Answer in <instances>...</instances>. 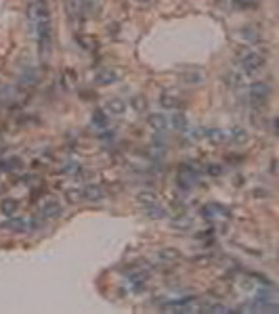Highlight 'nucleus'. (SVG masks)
Instances as JSON below:
<instances>
[{"label":"nucleus","instance_id":"nucleus-3","mask_svg":"<svg viewBox=\"0 0 279 314\" xmlns=\"http://www.w3.org/2000/svg\"><path fill=\"white\" fill-rule=\"evenodd\" d=\"M202 216L208 218V220H227L229 216H231V211L221 204H208V206L202 208Z\"/></svg>","mask_w":279,"mask_h":314},{"label":"nucleus","instance_id":"nucleus-20","mask_svg":"<svg viewBox=\"0 0 279 314\" xmlns=\"http://www.w3.org/2000/svg\"><path fill=\"white\" fill-rule=\"evenodd\" d=\"M172 226H174V228H178V230H185V228H189V226H191V218L181 216L178 220H172Z\"/></svg>","mask_w":279,"mask_h":314},{"label":"nucleus","instance_id":"nucleus-23","mask_svg":"<svg viewBox=\"0 0 279 314\" xmlns=\"http://www.w3.org/2000/svg\"><path fill=\"white\" fill-rule=\"evenodd\" d=\"M159 258L168 260V262H174V260H178V251H174V249H162V251H159Z\"/></svg>","mask_w":279,"mask_h":314},{"label":"nucleus","instance_id":"nucleus-17","mask_svg":"<svg viewBox=\"0 0 279 314\" xmlns=\"http://www.w3.org/2000/svg\"><path fill=\"white\" fill-rule=\"evenodd\" d=\"M159 105H162L164 109H176L178 107V99L174 97V95H162L159 97Z\"/></svg>","mask_w":279,"mask_h":314},{"label":"nucleus","instance_id":"nucleus-9","mask_svg":"<svg viewBox=\"0 0 279 314\" xmlns=\"http://www.w3.org/2000/svg\"><path fill=\"white\" fill-rule=\"evenodd\" d=\"M105 113L107 115H122L124 113V111H126V103H124V101L122 99H109L107 101V103H105Z\"/></svg>","mask_w":279,"mask_h":314},{"label":"nucleus","instance_id":"nucleus-8","mask_svg":"<svg viewBox=\"0 0 279 314\" xmlns=\"http://www.w3.org/2000/svg\"><path fill=\"white\" fill-rule=\"evenodd\" d=\"M40 214H42V218H57L61 214V204L55 199H48L42 204V208H40Z\"/></svg>","mask_w":279,"mask_h":314},{"label":"nucleus","instance_id":"nucleus-25","mask_svg":"<svg viewBox=\"0 0 279 314\" xmlns=\"http://www.w3.org/2000/svg\"><path fill=\"white\" fill-rule=\"evenodd\" d=\"M137 2H141V4H145V2H149V0H137Z\"/></svg>","mask_w":279,"mask_h":314},{"label":"nucleus","instance_id":"nucleus-21","mask_svg":"<svg viewBox=\"0 0 279 314\" xmlns=\"http://www.w3.org/2000/svg\"><path fill=\"white\" fill-rule=\"evenodd\" d=\"M202 312H229L227 306H221V304H206V306L199 308Z\"/></svg>","mask_w":279,"mask_h":314},{"label":"nucleus","instance_id":"nucleus-18","mask_svg":"<svg viewBox=\"0 0 279 314\" xmlns=\"http://www.w3.org/2000/svg\"><path fill=\"white\" fill-rule=\"evenodd\" d=\"M17 208H19V204L15 199H4L2 201V214L8 218V216H15V211H17Z\"/></svg>","mask_w":279,"mask_h":314},{"label":"nucleus","instance_id":"nucleus-2","mask_svg":"<svg viewBox=\"0 0 279 314\" xmlns=\"http://www.w3.org/2000/svg\"><path fill=\"white\" fill-rule=\"evenodd\" d=\"M263 57L258 55V53H252V50H248V53H244L242 57L237 59V65H239V69L242 72H246V74H254V72H258V69L263 67Z\"/></svg>","mask_w":279,"mask_h":314},{"label":"nucleus","instance_id":"nucleus-24","mask_svg":"<svg viewBox=\"0 0 279 314\" xmlns=\"http://www.w3.org/2000/svg\"><path fill=\"white\" fill-rule=\"evenodd\" d=\"M141 101H143V99H135V103H133V105H135V109H139V111L143 109V103H141Z\"/></svg>","mask_w":279,"mask_h":314},{"label":"nucleus","instance_id":"nucleus-15","mask_svg":"<svg viewBox=\"0 0 279 314\" xmlns=\"http://www.w3.org/2000/svg\"><path fill=\"white\" fill-rule=\"evenodd\" d=\"M145 214H147L149 218H153V220H159V218H168V209L162 208L159 204H153V206L145 208Z\"/></svg>","mask_w":279,"mask_h":314},{"label":"nucleus","instance_id":"nucleus-22","mask_svg":"<svg viewBox=\"0 0 279 314\" xmlns=\"http://www.w3.org/2000/svg\"><path fill=\"white\" fill-rule=\"evenodd\" d=\"M227 82H229V86H231V88H237V86H242L244 84V78L242 76H239V74H229L227 76Z\"/></svg>","mask_w":279,"mask_h":314},{"label":"nucleus","instance_id":"nucleus-19","mask_svg":"<svg viewBox=\"0 0 279 314\" xmlns=\"http://www.w3.org/2000/svg\"><path fill=\"white\" fill-rule=\"evenodd\" d=\"M93 124L97 128H105L107 126V117H105V111L103 109H99V111H95V113H93Z\"/></svg>","mask_w":279,"mask_h":314},{"label":"nucleus","instance_id":"nucleus-4","mask_svg":"<svg viewBox=\"0 0 279 314\" xmlns=\"http://www.w3.org/2000/svg\"><path fill=\"white\" fill-rule=\"evenodd\" d=\"M38 224L36 222H32L29 218H15V216H8V220L4 222V228L8 230H13V232H27V230H32L36 228Z\"/></svg>","mask_w":279,"mask_h":314},{"label":"nucleus","instance_id":"nucleus-6","mask_svg":"<svg viewBox=\"0 0 279 314\" xmlns=\"http://www.w3.org/2000/svg\"><path fill=\"white\" fill-rule=\"evenodd\" d=\"M269 99V84L267 82H252L250 84V101L254 105H263Z\"/></svg>","mask_w":279,"mask_h":314},{"label":"nucleus","instance_id":"nucleus-12","mask_svg":"<svg viewBox=\"0 0 279 314\" xmlns=\"http://www.w3.org/2000/svg\"><path fill=\"white\" fill-rule=\"evenodd\" d=\"M137 204L143 208H149V206L157 204V195L153 191H141V193H137Z\"/></svg>","mask_w":279,"mask_h":314},{"label":"nucleus","instance_id":"nucleus-10","mask_svg":"<svg viewBox=\"0 0 279 314\" xmlns=\"http://www.w3.org/2000/svg\"><path fill=\"white\" fill-rule=\"evenodd\" d=\"M147 121L155 132H166L168 130V115H164V113H151L147 117Z\"/></svg>","mask_w":279,"mask_h":314},{"label":"nucleus","instance_id":"nucleus-13","mask_svg":"<svg viewBox=\"0 0 279 314\" xmlns=\"http://www.w3.org/2000/svg\"><path fill=\"white\" fill-rule=\"evenodd\" d=\"M227 140H231V143H235V145H244L248 140V132L244 128H233V130L227 132Z\"/></svg>","mask_w":279,"mask_h":314},{"label":"nucleus","instance_id":"nucleus-5","mask_svg":"<svg viewBox=\"0 0 279 314\" xmlns=\"http://www.w3.org/2000/svg\"><path fill=\"white\" fill-rule=\"evenodd\" d=\"M93 80H95V84H99V86H109V84H116L118 82L120 74L116 72V69H112V67H101L95 74Z\"/></svg>","mask_w":279,"mask_h":314},{"label":"nucleus","instance_id":"nucleus-7","mask_svg":"<svg viewBox=\"0 0 279 314\" xmlns=\"http://www.w3.org/2000/svg\"><path fill=\"white\" fill-rule=\"evenodd\" d=\"M197 174H195V170H191V168H183L181 172H178V176H176V182L181 185L183 189H191V187H195L197 185Z\"/></svg>","mask_w":279,"mask_h":314},{"label":"nucleus","instance_id":"nucleus-1","mask_svg":"<svg viewBox=\"0 0 279 314\" xmlns=\"http://www.w3.org/2000/svg\"><path fill=\"white\" fill-rule=\"evenodd\" d=\"M27 21L34 32V38L38 42L40 57L48 59L53 50V27H51V17H48V8L40 0H34L27 6Z\"/></svg>","mask_w":279,"mask_h":314},{"label":"nucleus","instance_id":"nucleus-16","mask_svg":"<svg viewBox=\"0 0 279 314\" xmlns=\"http://www.w3.org/2000/svg\"><path fill=\"white\" fill-rule=\"evenodd\" d=\"M168 126H172L174 130H187V117L183 113H174L172 117H168Z\"/></svg>","mask_w":279,"mask_h":314},{"label":"nucleus","instance_id":"nucleus-14","mask_svg":"<svg viewBox=\"0 0 279 314\" xmlns=\"http://www.w3.org/2000/svg\"><path fill=\"white\" fill-rule=\"evenodd\" d=\"M206 138L210 140V143H214V145H221V143L227 140V132L221 130V128H212V130H206Z\"/></svg>","mask_w":279,"mask_h":314},{"label":"nucleus","instance_id":"nucleus-11","mask_svg":"<svg viewBox=\"0 0 279 314\" xmlns=\"http://www.w3.org/2000/svg\"><path fill=\"white\" fill-rule=\"evenodd\" d=\"M82 193H84V201H101L105 197L103 189L99 185H86L82 187Z\"/></svg>","mask_w":279,"mask_h":314}]
</instances>
